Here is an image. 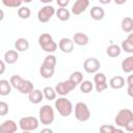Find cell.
<instances>
[{
  "label": "cell",
  "mask_w": 133,
  "mask_h": 133,
  "mask_svg": "<svg viewBox=\"0 0 133 133\" xmlns=\"http://www.w3.org/2000/svg\"><path fill=\"white\" fill-rule=\"evenodd\" d=\"M122 70L126 74H131L133 72V56H128L122 61Z\"/></svg>",
  "instance_id": "obj_23"
},
{
  "label": "cell",
  "mask_w": 133,
  "mask_h": 133,
  "mask_svg": "<svg viewBox=\"0 0 133 133\" xmlns=\"http://www.w3.org/2000/svg\"><path fill=\"white\" fill-rule=\"evenodd\" d=\"M75 117L79 122H86L90 118V110L84 102H78L75 105Z\"/></svg>",
  "instance_id": "obj_6"
},
{
  "label": "cell",
  "mask_w": 133,
  "mask_h": 133,
  "mask_svg": "<svg viewBox=\"0 0 133 133\" xmlns=\"http://www.w3.org/2000/svg\"><path fill=\"white\" fill-rule=\"evenodd\" d=\"M90 17L91 19H94L95 21H100L103 20L105 17V10L104 8H102L101 6H94L90 9Z\"/></svg>",
  "instance_id": "obj_20"
},
{
  "label": "cell",
  "mask_w": 133,
  "mask_h": 133,
  "mask_svg": "<svg viewBox=\"0 0 133 133\" xmlns=\"http://www.w3.org/2000/svg\"><path fill=\"white\" fill-rule=\"evenodd\" d=\"M125 78L117 75V76H113L110 80H109V86L113 89H121L125 86Z\"/></svg>",
  "instance_id": "obj_16"
},
{
  "label": "cell",
  "mask_w": 133,
  "mask_h": 133,
  "mask_svg": "<svg viewBox=\"0 0 133 133\" xmlns=\"http://www.w3.org/2000/svg\"><path fill=\"white\" fill-rule=\"evenodd\" d=\"M17 130V123L12 119H6L0 125V133H15Z\"/></svg>",
  "instance_id": "obj_13"
},
{
  "label": "cell",
  "mask_w": 133,
  "mask_h": 133,
  "mask_svg": "<svg viewBox=\"0 0 133 133\" xmlns=\"http://www.w3.org/2000/svg\"><path fill=\"white\" fill-rule=\"evenodd\" d=\"M113 1H114V3L117 4V5H122V4H125V3L127 2V0H113Z\"/></svg>",
  "instance_id": "obj_40"
},
{
  "label": "cell",
  "mask_w": 133,
  "mask_h": 133,
  "mask_svg": "<svg viewBox=\"0 0 133 133\" xmlns=\"http://www.w3.org/2000/svg\"><path fill=\"white\" fill-rule=\"evenodd\" d=\"M55 14H56V17L60 21H68V20H70V17H71L70 10L68 8H65V7H59L55 11Z\"/></svg>",
  "instance_id": "obj_27"
},
{
  "label": "cell",
  "mask_w": 133,
  "mask_h": 133,
  "mask_svg": "<svg viewBox=\"0 0 133 133\" xmlns=\"http://www.w3.org/2000/svg\"><path fill=\"white\" fill-rule=\"evenodd\" d=\"M121 52H122V49L118 45H115V44H111L107 47L106 49V53L109 57H112V58H115L117 56L121 55Z\"/></svg>",
  "instance_id": "obj_24"
},
{
  "label": "cell",
  "mask_w": 133,
  "mask_h": 133,
  "mask_svg": "<svg viewBox=\"0 0 133 133\" xmlns=\"http://www.w3.org/2000/svg\"><path fill=\"white\" fill-rule=\"evenodd\" d=\"M11 91V85L9 83L8 80H5V79H1L0 80V96H7L9 95Z\"/></svg>",
  "instance_id": "obj_25"
},
{
  "label": "cell",
  "mask_w": 133,
  "mask_h": 133,
  "mask_svg": "<svg viewBox=\"0 0 133 133\" xmlns=\"http://www.w3.org/2000/svg\"><path fill=\"white\" fill-rule=\"evenodd\" d=\"M42 3H45V4H49V3H51L53 0H39Z\"/></svg>",
  "instance_id": "obj_44"
},
{
  "label": "cell",
  "mask_w": 133,
  "mask_h": 133,
  "mask_svg": "<svg viewBox=\"0 0 133 133\" xmlns=\"http://www.w3.org/2000/svg\"><path fill=\"white\" fill-rule=\"evenodd\" d=\"M56 62H57L56 57H55L52 53H49V54L45 57V59H44V61H43L42 64H43V65H47V66H51V68H55Z\"/></svg>",
  "instance_id": "obj_31"
},
{
  "label": "cell",
  "mask_w": 133,
  "mask_h": 133,
  "mask_svg": "<svg viewBox=\"0 0 133 133\" xmlns=\"http://www.w3.org/2000/svg\"><path fill=\"white\" fill-rule=\"evenodd\" d=\"M56 3L59 7H66L70 3V0H56Z\"/></svg>",
  "instance_id": "obj_38"
},
{
  "label": "cell",
  "mask_w": 133,
  "mask_h": 133,
  "mask_svg": "<svg viewBox=\"0 0 133 133\" xmlns=\"http://www.w3.org/2000/svg\"><path fill=\"white\" fill-rule=\"evenodd\" d=\"M69 80H70L71 82H73V83L77 86V85H78V84H80V83H81V81L83 80V74H82L80 71L73 72V73L71 74V76H70Z\"/></svg>",
  "instance_id": "obj_30"
},
{
  "label": "cell",
  "mask_w": 133,
  "mask_h": 133,
  "mask_svg": "<svg viewBox=\"0 0 133 133\" xmlns=\"http://www.w3.org/2000/svg\"><path fill=\"white\" fill-rule=\"evenodd\" d=\"M33 88H34V87H33V83H32L30 80L23 79L17 89H18L21 94H23V95H28Z\"/></svg>",
  "instance_id": "obj_18"
},
{
  "label": "cell",
  "mask_w": 133,
  "mask_h": 133,
  "mask_svg": "<svg viewBox=\"0 0 133 133\" xmlns=\"http://www.w3.org/2000/svg\"><path fill=\"white\" fill-rule=\"evenodd\" d=\"M44 99L43 91L41 89H35L33 88L29 94H28V100L32 104H39Z\"/></svg>",
  "instance_id": "obj_14"
},
{
  "label": "cell",
  "mask_w": 133,
  "mask_h": 133,
  "mask_svg": "<svg viewBox=\"0 0 133 133\" xmlns=\"http://www.w3.org/2000/svg\"><path fill=\"white\" fill-rule=\"evenodd\" d=\"M114 123L116 127L125 128L128 132L133 131V112L128 108L121 109L114 118Z\"/></svg>",
  "instance_id": "obj_1"
},
{
  "label": "cell",
  "mask_w": 133,
  "mask_h": 133,
  "mask_svg": "<svg viewBox=\"0 0 133 133\" xmlns=\"http://www.w3.org/2000/svg\"><path fill=\"white\" fill-rule=\"evenodd\" d=\"M55 72V68H51V66H47V65H41L39 68V74L43 78L45 79H49L54 75Z\"/></svg>",
  "instance_id": "obj_26"
},
{
  "label": "cell",
  "mask_w": 133,
  "mask_h": 133,
  "mask_svg": "<svg viewBox=\"0 0 133 133\" xmlns=\"http://www.w3.org/2000/svg\"><path fill=\"white\" fill-rule=\"evenodd\" d=\"M55 11L56 10L52 5L46 4L37 11V20L41 23H48L51 20V18L55 15Z\"/></svg>",
  "instance_id": "obj_7"
},
{
  "label": "cell",
  "mask_w": 133,
  "mask_h": 133,
  "mask_svg": "<svg viewBox=\"0 0 133 133\" xmlns=\"http://www.w3.org/2000/svg\"><path fill=\"white\" fill-rule=\"evenodd\" d=\"M127 83H128L127 92H128L129 97H133V75H129L128 76Z\"/></svg>",
  "instance_id": "obj_36"
},
{
  "label": "cell",
  "mask_w": 133,
  "mask_h": 133,
  "mask_svg": "<svg viewBox=\"0 0 133 133\" xmlns=\"http://www.w3.org/2000/svg\"><path fill=\"white\" fill-rule=\"evenodd\" d=\"M55 114H54V109L50 105H43L39 108L38 111V121L42 123V125L49 126L54 122Z\"/></svg>",
  "instance_id": "obj_4"
},
{
  "label": "cell",
  "mask_w": 133,
  "mask_h": 133,
  "mask_svg": "<svg viewBox=\"0 0 133 133\" xmlns=\"http://www.w3.org/2000/svg\"><path fill=\"white\" fill-rule=\"evenodd\" d=\"M15 49L18 52H25L29 49V42L24 37H20L15 42Z\"/></svg>",
  "instance_id": "obj_21"
},
{
  "label": "cell",
  "mask_w": 133,
  "mask_h": 133,
  "mask_svg": "<svg viewBox=\"0 0 133 133\" xmlns=\"http://www.w3.org/2000/svg\"><path fill=\"white\" fill-rule=\"evenodd\" d=\"M38 45L47 53H54L58 47L50 33H42L38 36Z\"/></svg>",
  "instance_id": "obj_3"
},
{
  "label": "cell",
  "mask_w": 133,
  "mask_h": 133,
  "mask_svg": "<svg viewBox=\"0 0 133 133\" xmlns=\"http://www.w3.org/2000/svg\"><path fill=\"white\" fill-rule=\"evenodd\" d=\"M4 19V11L2 9H0V21H2Z\"/></svg>",
  "instance_id": "obj_42"
},
{
  "label": "cell",
  "mask_w": 133,
  "mask_h": 133,
  "mask_svg": "<svg viewBox=\"0 0 133 133\" xmlns=\"http://www.w3.org/2000/svg\"><path fill=\"white\" fill-rule=\"evenodd\" d=\"M19 59V53L17 50H8L4 53V62L7 64H14Z\"/></svg>",
  "instance_id": "obj_17"
},
{
  "label": "cell",
  "mask_w": 133,
  "mask_h": 133,
  "mask_svg": "<svg viewBox=\"0 0 133 133\" xmlns=\"http://www.w3.org/2000/svg\"><path fill=\"white\" fill-rule=\"evenodd\" d=\"M98 1H99L101 4H109L112 0H98Z\"/></svg>",
  "instance_id": "obj_41"
},
{
  "label": "cell",
  "mask_w": 133,
  "mask_h": 133,
  "mask_svg": "<svg viewBox=\"0 0 133 133\" xmlns=\"http://www.w3.org/2000/svg\"><path fill=\"white\" fill-rule=\"evenodd\" d=\"M100 132L102 133H123L124 131L122 129H118L117 127H114L113 125H103L100 127Z\"/></svg>",
  "instance_id": "obj_29"
},
{
  "label": "cell",
  "mask_w": 133,
  "mask_h": 133,
  "mask_svg": "<svg viewBox=\"0 0 133 133\" xmlns=\"http://www.w3.org/2000/svg\"><path fill=\"white\" fill-rule=\"evenodd\" d=\"M94 83H95L96 90L98 92H103L108 87L106 76L103 73H96V75L94 76Z\"/></svg>",
  "instance_id": "obj_10"
},
{
  "label": "cell",
  "mask_w": 133,
  "mask_h": 133,
  "mask_svg": "<svg viewBox=\"0 0 133 133\" xmlns=\"http://www.w3.org/2000/svg\"><path fill=\"white\" fill-rule=\"evenodd\" d=\"M39 121L34 116H24L21 117L19 121V127L24 132L34 131L38 128Z\"/></svg>",
  "instance_id": "obj_5"
},
{
  "label": "cell",
  "mask_w": 133,
  "mask_h": 133,
  "mask_svg": "<svg viewBox=\"0 0 133 133\" xmlns=\"http://www.w3.org/2000/svg\"><path fill=\"white\" fill-rule=\"evenodd\" d=\"M23 2H25V3H30V2H32V0H22Z\"/></svg>",
  "instance_id": "obj_45"
},
{
  "label": "cell",
  "mask_w": 133,
  "mask_h": 133,
  "mask_svg": "<svg viewBox=\"0 0 133 133\" xmlns=\"http://www.w3.org/2000/svg\"><path fill=\"white\" fill-rule=\"evenodd\" d=\"M101 66V62L100 60H98L95 57H89L86 58L83 62V69L86 73L88 74H95L100 70Z\"/></svg>",
  "instance_id": "obj_9"
},
{
  "label": "cell",
  "mask_w": 133,
  "mask_h": 133,
  "mask_svg": "<svg viewBox=\"0 0 133 133\" xmlns=\"http://www.w3.org/2000/svg\"><path fill=\"white\" fill-rule=\"evenodd\" d=\"M74 42H73V39H71V38H69V37H62V38H60V41L58 42V48L61 50V52H63V53H71V52H73V50H74Z\"/></svg>",
  "instance_id": "obj_12"
},
{
  "label": "cell",
  "mask_w": 133,
  "mask_h": 133,
  "mask_svg": "<svg viewBox=\"0 0 133 133\" xmlns=\"http://www.w3.org/2000/svg\"><path fill=\"white\" fill-rule=\"evenodd\" d=\"M94 88V84L91 83V81L89 80H82L80 83V90L83 94H89Z\"/></svg>",
  "instance_id": "obj_32"
},
{
  "label": "cell",
  "mask_w": 133,
  "mask_h": 133,
  "mask_svg": "<svg viewBox=\"0 0 133 133\" xmlns=\"http://www.w3.org/2000/svg\"><path fill=\"white\" fill-rule=\"evenodd\" d=\"M5 69H6V66H5L4 60H1V59H0V75H2V74L5 72Z\"/></svg>",
  "instance_id": "obj_39"
},
{
  "label": "cell",
  "mask_w": 133,
  "mask_h": 133,
  "mask_svg": "<svg viewBox=\"0 0 133 133\" xmlns=\"http://www.w3.org/2000/svg\"><path fill=\"white\" fill-rule=\"evenodd\" d=\"M73 42L78 46H86L89 42V37L83 32H76L73 35Z\"/></svg>",
  "instance_id": "obj_15"
},
{
  "label": "cell",
  "mask_w": 133,
  "mask_h": 133,
  "mask_svg": "<svg viewBox=\"0 0 133 133\" xmlns=\"http://www.w3.org/2000/svg\"><path fill=\"white\" fill-rule=\"evenodd\" d=\"M43 95H44V98L48 101H53L56 99V91L53 87L51 86H46L44 89H43Z\"/></svg>",
  "instance_id": "obj_28"
},
{
  "label": "cell",
  "mask_w": 133,
  "mask_h": 133,
  "mask_svg": "<svg viewBox=\"0 0 133 133\" xmlns=\"http://www.w3.org/2000/svg\"><path fill=\"white\" fill-rule=\"evenodd\" d=\"M121 49L127 53H133V33H129L128 37L122 42Z\"/></svg>",
  "instance_id": "obj_19"
},
{
  "label": "cell",
  "mask_w": 133,
  "mask_h": 133,
  "mask_svg": "<svg viewBox=\"0 0 133 133\" xmlns=\"http://www.w3.org/2000/svg\"><path fill=\"white\" fill-rule=\"evenodd\" d=\"M2 3L6 7L17 8V7H20L22 5L23 1L22 0H2Z\"/></svg>",
  "instance_id": "obj_34"
},
{
  "label": "cell",
  "mask_w": 133,
  "mask_h": 133,
  "mask_svg": "<svg viewBox=\"0 0 133 133\" xmlns=\"http://www.w3.org/2000/svg\"><path fill=\"white\" fill-rule=\"evenodd\" d=\"M75 88H76V85L73 82H71L69 79L65 81H61V82L57 83L56 86L54 87L56 94H58L60 96H66L68 94H70Z\"/></svg>",
  "instance_id": "obj_8"
},
{
  "label": "cell",
  "mask_w": 133,
  "mask_h": 133,
  "mask_svg": "<svg viewBox=\"0 0 133 133\" xmlns=\"http://www.w3.org/2000/svg\"><path fill=\"white\" fill-rule=\"evenodd\" d=\"M89 6V0H76L72 6V14L75 16H79L86 10Z\"/></svg>",
  "instance_id": "obj_11"
},
{
  "label": "cell",
  "mask_w": 133,
  "mask_h": 133,
  "mask_svg": "<svg viewBox=\"0 0 133 133\" xmlns=\"http://www.w3.org/2000/svg\"><path fill=\"white\" fill-rule=\"evenodd\" d=\"M54 106H55V109L57 110V112L61 116H69L72 114V112L74 110L72 102L69 99L64 98V96H61L60 98L56 99Z\"/></svg>",
  "instance_id": "obj_2"
},
{
  "label": "cell",
  "mask_w": 133,
  "mask_h": 133,
  "mask_svg": "<svg viewBox=\"0 0 133 133\" xmlns=\"http://www.w3.org/2000/svg\"><path fill=\"white\" fill-rule=\"evenodd\" d=\"M22 80H23V78H22L20 75H14V76L10 77V79H9V83H10L11 87H14V88L17 89L18 86L20 85V83L22 82Z\"/></svg>",
  "instance_id": "obj_35"
},
{
  "label": "cell",
  "mask_w": 133,
  "mask_h": 133,
  "mask_svg": "<svg viewBox=\"0 0 133 133\" xmlns=\"http://www.w3.org/2000/svg\"><path fill=\"white\" fill-rule=\"evenodd\" d=\"M18 16L23 19V20H26V19H29V17L31 16V10L29 7H26V6H20L19 9H18Z\"/></svg>",
  "instance_id": "obj_33"
},
{
  "label": "cell",
  "mask_w": 133,
  "mask_h": 133,
  "mask_svg": "<svg viewBox=\"0 0 133 133\" xmlns=\"http://www.w3.org/2000/svg\"><path fill=\"white\" fill-rule=\"evenodd\" d=\"M42 132H50V133H52L53 131L50 128H46V129H42Z\"/></svg>",
  "instance_id": "obj_43"
},
{
  "label": "cell",
  "mask_w": 133,
  "mask_h": 133,
  "mask_svg": "<svg viewBox=\"0 0 133 133\" xmlns=\"http://www.w3.org/2000/svg\"><path fill=\"white\" fill-rule=\"evenodd\" d=\"M8 113V104L4 101H0V116H4Z\"/></svg>",
  "instance_id": "obj_37"
},
{
  "label": "cell",
  "mask_w": 133,
  "mask_h": 133,
  "mask_svg": "<svg viewBox=\"0 0 133 133\" xmlns=\"http://www.w3.org/2000/svg\"><path fill=\"white\" fill-rule=\"evenodd\" d=\"M121 28L124 32L130 33L133 31V20L131 17H125L121 22Z\"/></svg>",
  "instance_id": "obj_22"
}]
</instances>
